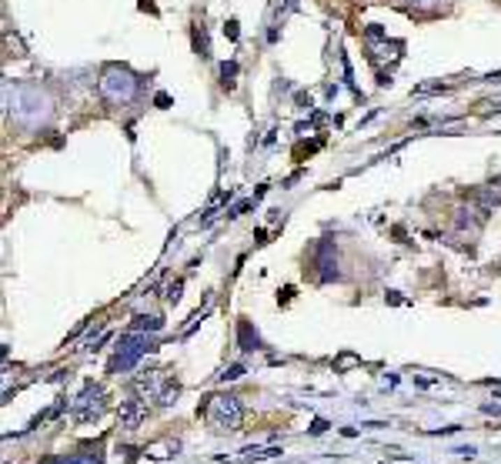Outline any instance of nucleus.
Masks as SVG:
<instances>
[{"label": "nucleus", "mask_w": 501, "mask_h": 464, "mask_svg": "<svg viewBox=\"0 0 501 464\" xmlns=\"http://www.w3.org/2000/svg\"><path fill=\"white\" fill-rule=\"evenodd\" d=\"M101 411H104V391L87 384L84 398H80L77 407H74V418L77 421H94V418H101Z\"/></svg>", "instance_id": "3"}, {"label": "nucleus", "mask_w": 501, "mask_h": 464, "mask_svg": "<svg viewBox=\"0 0 501 464\" xmlns=\"http://www.w3.org/2000/svg\"><path fill=\"white\" fill-rule=\"evenodd\" d=\"M204 411V421L211 424L214 431H241V421H244V407L238 398L231 394H214L208 398V405L201 407Z\"/></svg>", "instance_id": "1"}, {"label": "nucleus", "mask_w": 501, "mask_h": 464, "mask_svg": "<svg viewBox=\"0 0 501 464\" xmlns=\"http://www.w3.org/2000/svg\"><path fill=\"white\" fill-rule=\"evenodd\" d=\"M164 388H167V381L161 371H140V375L134 377V391L140 401H157Z\"/></svg>", "instance_id": "4"}, {"label": "nucleus", "mask_w": 501, "mask_h": 464, "mask_svg": "<svg viewBox=\"0 0 501 464\" xmlns=\"http://www.w3.org/2000/svg\"><path fill=\"white\" fill-rule=\"evenodd\" d=\"M137 90V80L127 71H117V67H110L101 80V94H104L107 101H114V104H124V101H131Z\"/></svg>", "instance_id": "2"}, {"label": "nucleus", "mask_w": 501, "mask_h": 464, "mask_svg": "<svg viewBox=\"0 0 501 464\" xmlns=\"http://www.w3.org/2000/svg\"><path fill=\"white\" fill-rule=\"evenodd\" d=\"M181 287H184L181 281H174V284H167V294H164V298L170 300V304H177V300H181Z\"/></svg>", "instance_id": "9"}, {"label": "nucleus", "mask_w": 501, "mask_h": 464, "mask_svg": "<svg viewBox=\"0 0 501 464\" xmlns=\"http://www.w3.org/2000/svg\"><path fill=\"white\" fill-rule=\"evenodd\" d=\"M224 30H228V37H231V41H238V20H231V24H228Z\"/></svg>", "instance_id": "13"}, {"label": "nucleus", "mask_w": 501, "mask_h": 464, "mask_svg": "<svg viewBox=\"0 0 501 464\" xmlns=\"http://www.w3.org/2000/svg\"><path fill=\"white\" fill-rule=\"evenodd\" d=\"M241 371H244V368H238V364H234V368H228V371L221 375V381H234V377H241Z\"/></svg>", "instance_id": "11"}, {"label": "nucleus", "mask_w": 501, "mask_h": 464, "mask_svg": "<svg viewBox=\"0 0 501 464\" xmlns=\"http://www.w3.org/2000/svg\"><path fill=\"white\" fill-rule=\"evenodd\" d=\"M177 394H181V384L177 381H167V388L161 391V398H157V405L161 407H170L174 401H177Z\"/></svg>", "instance_id": "6"}, {"label": "nucleus", "mask_w": 501, "mask_h": 464, "mask_svg": "<svg viewBox=\"0 0 501 464\" xmlns=\"http://www.w3.org/2000/svg\"><path fill=\"white\" fill-rule=\"evenodd\" d=\"M234 77H238V64H221V80H224V87H234Z\"/></svg>", "instance_id": "8"}, {"label": "nucleus", "mask_w": 501, "mask_h": 464, "mask_svg": "<svg viewBox=\"0 0 501 464\" xmlns=\"http://www.w3.org/2000/svg\"><path fill=\"white\" fill-rule=\"evenodd\" d=\"M167 448H170V451H177V448H181V444H177V441H170ZM157 451H161V448H147V454H151V458H157ZM161 458H167V454H161Z\"/></svg>", "instance_id": "12"}, {"label": "nucleus", "mask_w": 501, "mask_h": 464, "mask_svg": "<svg viewBox=\"0 0 501 464\" xmlns=\"http://www.w3.org/2000/svg\"><path fill=\"white\" fill-rule=\"evenodd\" d=\"M441 0H408V7H414V10H435Z\"/></svg>", "instance_id": "10"}, {"label": "nucleus", "mask_w": 501, "mask_h": 464, "mask_svg": "<svg viewBox=\"0 0 501 464\" xmlns=\"http://www.w3.org/2000/svg\"><path fill=\"white\" fill-rule=\"evenodd\" d=\"M147 418V405L140 401V398H131V401H124L121 411H117V428L121 431H137L140 424Z\"/></svg>", "instance_id": "5"}, {"label": "nucleus", "mask_w": 501, "mask_h": 464, "mask_svg": "<svg viewBox=\"0 0 501 464\" xmlns=\"http://www.w3.org/2000/svg\"><path fill=\"white\" fill-rule=\"evenodd\" d=\"M134 331H161V317H147V314L134 317Z\"/></svg>", "instance_id": "7"}]
</instances>
